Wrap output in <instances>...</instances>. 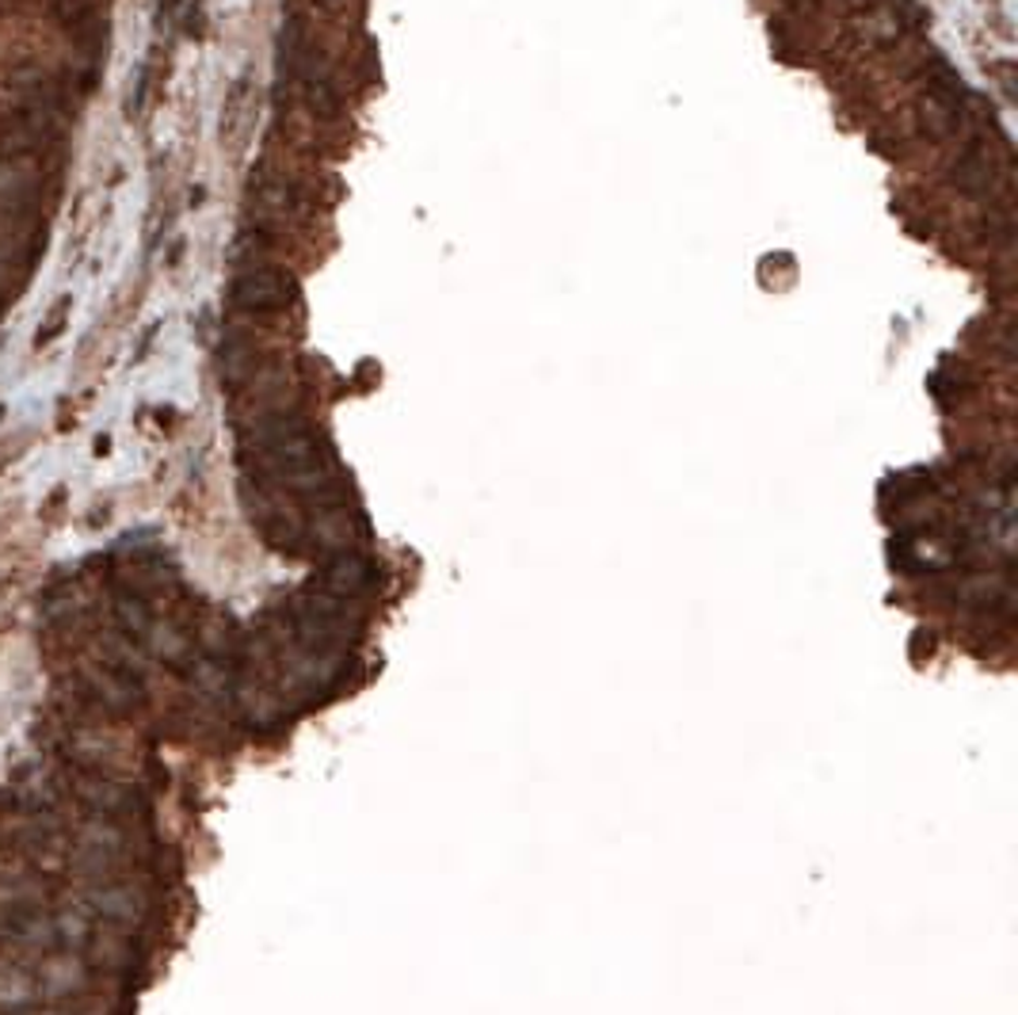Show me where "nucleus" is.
<instances>
[{
	"mask_svg": "<svg viewBox=\"0 0 1018 1015\" xmlns=\"http://www.w3.org/2000/svg\"><path fill=\"white\" fill-rule=\"evenodd\" d=\"M294 298V283L279 267H244L234 279V302L244 313H279Z\"/></svg>",
	"mask_w": 1018,
	"mask_h": 1015,
	"instance_id": "obj_1",
	"label": "nucleus"
},
{
	"mask_svg": "<svg viewBox=\"0 0 1018 1015\" xmlns=\"http://www.w3.org/2000/svg\"><path fill=\"white\" fill-rule=\"evenodd\" d=\"M88 691H92L103 706H111V711H130V706L141 703L138 680L126 676V672H118V668H108V672L92 668L88 672Z\"/></svg>",
	"mask_w": 1018,
	"mask_h": 1015,
	"instance_id": "obj_2",
	"label": "nucleus"
},
{
	"mask_svg": "<svg viewBox=\"0 0 1018 1015\" xmlns=\"http://www.w3.org/2000/svg\"><path fill=\"white\" fill-rule=\"evenodd\" d=\"M73 790H77V798H85L92 810H103V813H115L130 805V790H126L123 782H111L92 772H73Z\"/></svg>",
	"mask_w": 1018,
	"mask_h": 1015,
	"instance_id": "obj_3",
	"label": "nucleus"
},
{
	"mask_svg": "<svg viewBox=\"0 0 1018 1015\" xmlns=\"http://www.w3.org/2000/svg\"><path fill=\"white\" fill-rule=\"evenodd\" d=\"M39 981L47 985V997H70V992H77L88 981V969L73 954H54V958L42 962Z\"/></svg>",
	"mask_w": 1018,
	"mask_h": 1015,
	"instance_id": "obj_4",
	"label": "nucleus"
},
{
	"mask_svg": "<svg viewBox=\"0 0 1018 1015\" xmlns=\"http://www.w3.org/2000/svg\"><path fill=\"white\" fill-rule=\"evenodd\" d=\"M88 901L96 905V913L115 924H134L141 916V901L134 898V890H96L88 893Z\"/></svg>",
	"mask_w": 1018,
	"mask_h": 1015,
	"instance_id": "obj_5",
	"label": "nucleus"
},
{
	"mask_svg": "<svg viewBox=\"0 0 1018 1015\" xmlns=\"http://www.w3.org/2000/svg\"><path fill=\"white\" fill-rule=\"evenodd\" d=\"M126 943L123 936H115V931H100V936L92 939V962L103 969H123L126 966Z\"/></svg>",
	"mask_w": 1018,
	"mask_h": 1015,
	"instance_id": "obj_6",
	"label": "nucleus"
},
{
	"mask_svg": "<svg viewBox=\"0 0 1018 1015\" xmlns=\"http://www.w3.org/2000/svg\"><path fill=\"white\" fill-rule=\"evenodd\" d=\"M35 997V981L24 969H4L0 977V1004H27Z\"/></svg>",
	"mask_w": 1018,
	"mask_h": 1015,
	"instance_id": "obj_7",
	"label": "nucleus"
},
{
	"mask_svg": "<svg viewBox=\"0 0 1018 1015\" xmlns=\"http://www.w3.org/2000/svg\"><path fill=\"white\" fill-rule=\"evenodd\" d=\"M9 1015H58V1012H47V1007H39V1012H32V1007H24V1012H9Z\"/></svg>",
	"mask_w": 1018,
	"mask_h": 1015,
	"instance_id": "obj_8",
	"label": "nucleus"
}]
</instances>
